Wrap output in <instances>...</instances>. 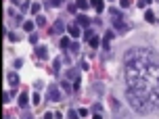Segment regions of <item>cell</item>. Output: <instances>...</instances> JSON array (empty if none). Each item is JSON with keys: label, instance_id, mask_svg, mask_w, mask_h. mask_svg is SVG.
I'll use <instances>...</instances> for the list:
<instances>
[{"label": "cell", "instance_id": "6da1fadb", "mask_svg": "<svg viewBox=\"0 0 159 119\" xmlns=\"http://www.w3.org/2000/svg\"><path fill=\"white\" fill-rule=\"evenodd\" d=\"M128 88L132 90H159V63L153 50L143 46L130 48L124 56Z\"/></svg>", "mask_w": 159, "mask_h": 119}, {"label": "cell", "instance_id": "7a4b0ae2", "mask_svg": "<svg viewBox=\"0 0 159 119\" xmlns=\"http://www.w3.org/2000/svg\"><path fill=\"white\" fill-rule=\"evenodd\" d=\"M126 98L130 107L140 115H149L159 109V90H132V88H128Z\"/></svg>", "mask_w": 159, "mask_h": 119}, {"label": "cell", "instance_id": "3957f363", "mask_svg": "<svg viewBox=\"0 0 159 119\" xmlns=\"http://www.w3.org/2000/svg\"><path fill=\"white\" fill-rule=\"evenodd\" d=\"M63 98V94L59 92V88L57 86H50V90H48V100H55V103H59Z\"/></svg>", "mask_w": 159, "mask_h": 119}, {"label": "cell", "instance_id": "277c9868", "mask_svg": "<svg viewBox=\"0 0 159 119\" xmlns=\"http://www.w3.org/2000/svg\"><path fill=\"white\" fill-rule=\"evenodd\" d=\"M113 29L117 33H126L128 32V23H124L121 19H113Z\"/></svg>", "mask_w": 159, "mask_h": 119}, {"label": "cell", "instance_id": "5b68a950", "mask_svg": "<svg viewBox=\"0 0 159 119\" xmlns=\"http://www.w3.org/2000/svg\"><path fill=\"white\" fill-rule=\"evenodd\" d=\"M63 32H65V23L61 21V19H57L55 23H52V29H50V33H55V36H61Z\"/></svg>", "mask_w": 159, "mask_h": 119}, {"label": "cell", "instance_id": "8992f818", "mask_svg": "<svg viewBox=\"0 0 159 119\" xmlns=\"http://www.w3.org/2000/svg\"><path fill=\"white\" fill-rule=\"evenodd\" d=\"M7 82L11 84V86H19V75H17V73H8Z\"/></svg>", "mask_w": 159, "mask_h": 119}, {"label": "cell", "instance_id": "52a82bcc", "mask_svg": "<svg viewBox=\"0 0 159 119\" xmlns=\"http://www.w3.org/2000/svg\"><path fill=\"white\" fill-rule=\"evenodd\" d=\"M27 104H30V96L19 94V107H21V109H27Z\"/></svg>", "mask_w": 159, "mask_h": 119}, {"label": "cell", "instance_id": "ba28073f", "mask_svg": "<svg viewBox=\"0 0 159 119\" xmlns=\"http://www.w3.org/2000/svg\"><path fill=\"white\" fill-rule=\"evenodd\" d=\"M90 4L101 13V11H105V0H90Z\"/></svg>", "mask_w": 159, "mask_h": 119}, {"label": "cell", "instance_id": "9c48e42d", "mask_svg": "<svg viewBox=\"0 0 159 119\" xmlns=\"http://www.w3.org/2000/svg\"><path fill=\"white\" fill-rule=\"evenodd\" d=\"M67 27H69L67 32H69L71 38H78V36H80V27H78V25H67Z\"/></svg>", "mask_w": 159, "mask_h": 119}, {"label": "cell", "instance_id": "30bf717a", "mask_svg": "<svg viewBox=\"0 0 159 119\" xmlns=\"http://www.w3.org/2000/svg\"><path fill=\"white\" fill-rule=\"evenodd\" d=\"M36 55H38L40 59H46V56H48V50H46V46H38V48H36Z\"/></svg>", "mask_w": 159, "mask_h": 119}, {"label": "cell", "instance_id": "8fae6325", "mask_svg": "<svg viewBox=\"0 0 159 119\" xmlns=\"http://www.w3.org/2000/svg\"><path fill=\"white\" fill-rule=\"evenodd\" d=\"M90 23H92V21H90L86 15H80V17H78V25H84V27H88Z\"/></svg>", "mask_w": 159, "mask_h": 119}, {"label": "cell", "instance_id": "7c38bea8", "mask_svg": "<svg viewBox=\"0 0 159 119\" xmlns=\"http://www.w3.org/2000/svg\"><path fill=\"white\" fill-rule=\"evenodd\" d=\"M59 46L63 48V50H67V48H71V40H69V38H63L61 42H59Z\"/></svg>", "mask_w": 159, "mask_h": 119}, {"label": "cell", "instance_id": "4fadbf2b", "mask_svg": "<svg viewBox=\"0 0 159 119\" xmlns=\"http://www.w3.org/2000/svg\"><path fill=\"white\" fill-rule=\"evenodd\" d=\"M61 61H63V59H55V61H52V71H55V75H59V69H61Z\"/></svg>", "mask_w": 159, "mask_h": 119}, {"label": "cell", "instance_id": "5bb4252c", "mask_svg": "<svg viewBox=\"0 0 159 119\" xmlns=\"http://www.w3.org/2000/svg\"><path fill=\"white\" fill-rule=\"evenodd\" d=\"M78 75H80L78 69H69V71H67V79H73V82H75V79H80Z\"/></svg>", "mask_w": 159, "mask_h": 119}, {"label": "cell", "instance_id": "9a60e30c", "mask_svg": "<svg viewBox=\"0 0 159 119\" xmlns=\"http://www.w3.org/2000/svg\"><path fill=\"white\" fill-rule=\"evenodd\" d=\"M61 88H63L67 94H71V92H73V88L69 86V82H67V79H63V82H61Z\"/></svg>", "mask_w": 159, "mask_h": 119}, {"label": "cell", "instance_id": "2e32d148", "mask_svg": "<svg viewBox=\"0 0 159 119\" xmlns=\"http://www.w3.org/2000/svg\"><path fill=\"white\" fill-rule=\"evenodd\" d=\"M144 19H147L149 23H155V15H153L151 11H147V13H144Z\"/></svg>", "mask_w": 159, "mask_h": 119}, {"label": "cell", "instance_id": "e0dca14e", "mask_svg": "<svg viewBox=\"0 0 159 119\" xmlns=\"http://www.w3.org/2000/svg\"><path fill=\"white\" fill-rule=\"evenodd\" d=\"M36 25H40V27H42V25H46V17L38 15V17H36Z\"/></svg>", "mask_w": 159, "mask_h": 119}, {"label": "cell", "instance_id": "ac0fdd59", "mask_svg": "<svg viewBox=\"0 0 159 119\" xmlns=\"http://www.w3.org/2000/svg\"><path fill=\"white\" fill-rule=\"evenodd\" d=\"M30 13H34V15H38V13H40V4H38V2H32V8H30Z\"/></svg>", "mask_w": 159, "mask_h": 119}, {"label": "cell", "instance_id": "d6986e66", "mask_svg": "<svg viewBox=\"0 0 159 119\" xmlns=\"http://www.w3.org/2000/svg\"><path fill=\"white\" fill-rule=\"evenodd\" d=\"M92 38H94V32H92V29H86V32H84V40H88V42H90Z\"/></svg>", "mask_w": 159, "mask_h": 119}, {"label": "cell", "instance_id": "ffe728a7", "mask_svg": "<svg viewBox=\"0 0 159 119\" xmlns=\"http://www.w3.org/2000/svg\"><path fill=\"white\" fill-rule=\"evenodd\" d=\"M105 88H103V84H98V82H96V84H92V92H103Z\"/></svg>", "mask_w": 159, "mask_h": 119}, {"label": "cell", "instance_id": "44dd1931", "mask_svg": "<svg viewBox=\"0 0 159 119\" xmlns=\"http://www.w3.org/2000/svg\"><path fill=\"white\" fill-rule=\"evenodd\" d=\"M113 36H115V32H107V33H105V38H103V42H111Z\"/></svg>", "mask_w": 159, "mask_h": 119}, {"label": "cell", "instance_id": "7402d4cb", "mask_svg": "<svg viewBox=\"0 0 159 119\" xmlns=\"http://www.w3.org/2000/svg\"><path fill=\"white\" fill-rule=\"evenodd\" d=\"M27 8H32V2H27V0H23V2H21V11H27Z\"/></svg>", "mask_w": 159, "mask_h": 119}, {"label": "cell", "instance_id": "603a6c76", "mask_svg": "<svg viewBox=\"0 0 159 119\" xmlns=\"http://www.w3.org/2000/svg\"><path fill=\"white\" fill-rule=\"evenodd\" d=\"M67 117H69V119H80V113H75V111H67Z\"/></svg>", "mask_w": 159, "mask_h": 119}, {"label": "cell", "instance_id": "cb8c5ba5", "mask_svg": "<svg viewBox=\"0 0 159 119\" xmlns=\"http://www.w3.org/2000/svg\"><path fill=\"white\" fill-rule=\"evenodd\" d=\"M21 119H34V115L30 111H21Z\"/></svg>", "mask_w": 159, "mask_h": 119}, {"label": "cell", "instance_id": "d4e9b609", "mask_svg": "<svg viewBox=\"0 0 159 119\" xmlns=\"http://www.w3.org/2000/svg\"><path fill=\"white\" fill-rule=\"evenodd\" d=\"M78 7L86 11V8H88V0H78Z\"/></svg>", "mask_w": 159, "mask_h": 119}, {"label": "cell", "instance_id": "484cf974", "mask_svg": "<svg viewBox=\"0 0 159 119\" xmlns=\"http://www.w3.org/2000/svg\"><path fill=\"white\" fill-rule=\"evenodd\" d=\"M23 27L27 29V32H34V23H32V21H27V23H23Z\"/></svg>", "mask_w": 159, "mask_h": 119}, {"label": "cell", "instance_id": "4316f807", "mask_svg": "<svg viewBox=\"0 0 159 119\" xmlns=\"http://www.w3.org/2000/svg\"><path fill=\"white\" fill-rule=\"evenodd\" d=\"M90 46H92V48H96V46H98V38H96V36H94L92 40H90Z\"/></svg>", "mask_w": 159, "mask_h": 119}, {"label": "cell", "instance_id": "83f0119b", "mask_svg": "<svg viewBox=\"0 0 159 119\" xmlns=\"http://www.w3.org/2000/svg\"><path fill=\"white\" fill-rule=\"evenodd\" d=\"M69 50H71V52H78V50H80L78 42H71V48H69Z\"/></svg>", "mask_w": 159, "mask_h": 119}, {"label": "cell", "instance_id": "f1b7e54d", "mask_svg": "<svg viewBox=\"0 0 159 119\" xmlns=\"http://www.w3.org/2000/svg\"><path fill=\"white\" fill-rule=\"evenodd\" d=\"M78 113H80V117H82V119L88 117V111H86V109H78Z\"/></svg>", "mask_w": 159, "mask_h": 119}, {"label": "cell", "instance_id": "f546056e", "mask_svg": "<svg viewBox=\"0 0 159 119\" xmlns=\"http://www.w3.org/2000/svg\"><path fill=\"white\" fill-rule=\"evenodd\" d=\"M119 4H121V8H128L130 7V0H119Z\"/></svg>", "mask_w": 159, "mask_h": 119}, {"label": "cell", "instance_id": "4dcf8cb0", "mask_svg": "<svg viewBox=\"0 0 159 119\" xmlns=\"http://www.w3.org/2000/svg\"><path fill=\"white\" fill-rule=\"evenodd\" d=\"M8 40H11V42H17L19 36H17V33H8Z\"/></svg>", "mask_w": 159, "mask_h": 119}, {"label": "cell", "instance_id": "1f68e13d", "mask_svg": "<svg viewBox=\"0 0 159 119\" xmlns=\"http://www.w3.org/2000/svg\"><path fill=\"white\" fill-rule=\"evenodd\" d=\"M36 42H38V36L32 33V36H30V44H36Z\"/></svg>", "mask_w": 159, "mask_h": 119}, {"label": "cell", "instance_id": "d6a6232c", "mask_svg": "<svg viewBox=\"0 0 159 119\" xmlns=\"http://www.w3.org/2000/svg\"><path fill=\"white\" fill-rule=\"evenodd\" d=\"M11 98H13V92H4V103H8Z\"/></svg>", "mask_w": 159, "mask_h": 119}, {"label": "cell", "instance_id": "836d02e7", "mask_svg": "<svg viewBox=\"0 0 159 119\" xmlns=\"http://www.w3.org/2000/svg\"><path fill=\"white\" fill-rule=\"evenodd\" d=\"M149 2H151V0H138V7L143 8V7H147V4H149Z\"/></svg>", "mask_w": 159, "mask_h": 119}, {"label": "cell", "instance_id": "e575fe53", "mask_svg": "<svg viewBox=\"0 0 159 119\" xmlns=\"http://www.w3.org/2000/svg\"><path fill=\"white\" fill-rule=\"evenodd\" d=\"M32 103H34V104H38V103H40V96H38V94H34V96H32Z\"/></svg>", "mask_w": 159, "mask_h": 119}, {"label": "cell", "instance_id": "d590c367", "mask_svg": "<svg viewBox=\"0 0 159 119\" xmlns=\"http://www.w3.org/2000/svg\"><path fill=\"white\" fill-rule=\"evenodd\" d=\"M61 2H65V0H50V4H52V7H59Z\"/></svg>", "mask_w": 159, "mask_h": 119}, {"label": "cell", "instance_id": "8d00e7d4", "mask_svg": "<svg viewBox=\"0 0 159 119\" xmlns=\"http://www.w3.org/2000/svg\"><path fill=\"white\" fill-rule=\"evenodd\" d=\"M44 119H57V117L52 115V113H46V115H44Z\"/></svg>", "mask_w": 159, "mask_h": 119}, {"label": "cell", "instance_id": "74e56055", "mask_svg": "<svg viewBox=\"0 0 159 119\" xmlns=\"http://www.w3.org/2000/svg\"><path fill=\"white\" fill-rule=\"evenodd\" d=\"M92 119H103V115H101V113H94V115H92Z\"/></svg>", "mask_w": 159, "mask_h": 119}, {"label": "cell", "instance_id": "f35d334b", "mask_svg": "<svg viewBox=\"0 0 159 119\" xmlns=\"http://www.w3.org/2000/svg\"><path fill=\"white\" fill-rule=\"evenodd\" d=\"M4 119H13V117H11V115H8V113H7V115H4Z\"/></svg>", "mask_w": 159, "mask_h": 119}, {"label": "cell", "instance_id": "ab89813d", "mask_svg": "<svg viewBox=\"0 0 159 119\" xmlns=\"http://www.w3.org/2000/svg\"><path fill=\"white\" fill-rule=\"evenodd\" d=\"M13 2H15V4H17V2H19V4H21V2H23V0H13Z\"/></svg>", "mask_w": 159, "mask_h": 119}, {"label": "cell", "instance_id": "60d3db41", "mask_svg": "<svg viewBox=\"0 0 159 119\" xmlns=\"http://www.w3.org/2000/svg\"><path fill=\"white\" fill-rule=\"evenodd\" d=\"M157 2H159V0H157Z\"/></svg>", "mask_w": 159, "mask_h": 119}]
</instances>
